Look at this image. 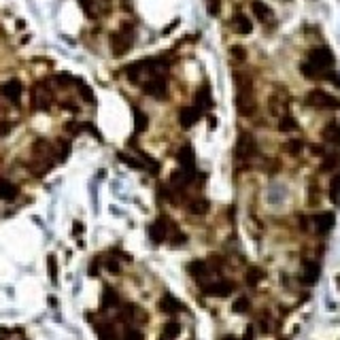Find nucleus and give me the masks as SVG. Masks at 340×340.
<instances>
[{
  "label": "nucleus",
  "instance_id": "obj_1",
  "mask_svg": "<svg viewBox=\"0 0 340 340\" xmlns=\"http://www.w3.org/2000/svg\"><path fill=\"white\" fill-rule=\"evenodd\" d=\"M236 107L242 117L253 115L255 100H253V83L247 75H236Z\"/></svg>",
  "mask_w": 340,
  "mask_h": 340
},
{
  "label": "nucleus",
  "instance_id": "obj_2",
  "mask_svg": "<svg viewBox=\"0 0 340 340\" xmlns=\"http://www.w3.org/2000/svg\"><path fill=\"white\" fill-rule=\"evenodd\" d=\"M109 41H111V51H113V55H117V58L125 55V53L130 51L132 41H134V28H132V23H121L117 32H111Z\"/></svg>",
  "mask_w": 340,
  "mask_h": 340
},
{
  "label": "nucleus",
  "instance_id": "obj_3",
  "mask_svg": "<svg viewBox=\"0 0 340 340\" xmlns=\"http://www.w3.org/2000/svg\"><path fill=\"white\" fill-rule=\"evenodd\" d=\"M306 102L311 107H317V109H338L340 107V102L323 90H311L306 96Z\"/></svg>",
  "mask_w": 340,
  "mask_h": 340
},
{
  "label": "nucleus",
  "instance_id": "obj_4",
  "mask_svg": "<svg viewBox=\"0 0 340 340\" xmlns=\"http://www.w3.org/2000/svg\"><path fill=\"white\" fill-rule=\"evenodd\" d=\"M143 90L149 94L151 98H157L162 100L166 98V92H168V85H166V79L162 75H151L147 79V81L143 83Z\"/></svg>",
  "mask_w": 340,
  "mask_h": 340
},
{
  "label": "nucleus",
  "instance_id": "obj_5",
  "mask_svg": "<svg viewBox=\"0 0 340 340\" xmlns=\"http://www.w3.org/2000/svg\"><path fill=\"white\" fill-rule=\"evenodd\" d=\"M51 100H53V96H51V92H49V88H47L45 81L36 83L34 88H32V107L34 109L47 111V109L51 107Z\"/></svg>",
  "mask_w": 340,
  "mask_h": 340
},
{
  "label": "nucleus",
  "instance_id": "obj_6",
  "mask_svg": "<svg viewBox=\"0 0 340 340\" xmlns=\"http://www.w3.org/2000/svg\"><path fill=\"white\" fill-rule=\"evenodd\" d=\"M332 62H334V58H332V53L328 49H313L311 53H308V64H311L313 68H317L319 73H328Z\"/></svg>",
  "mask_w": 340,
  "mask_h": 340
},
{
  "label": "nucleus",
  "instance_id": "obj_7",
  "mask_svg": "<svg viewBox=\"0 0 340 340\" xmlns=\"http://www.w3.org/2000/svg\"><path fill=\"white\" fill-rule=\"evenodd\" d=\"M21 92H23V83L19 79H9V81H4L2 88H0V94L9 102H13V105H17L21 100Z\"/></svg>",
  "mask_w": 340,
  "mask_h": 340
},
{
  "label": "nucleus",
  "instance_id": "obj_8",
  "mask_svg": "<svg viewBox=\"0 0 340 340\" xmlns=\"http://www.w3.org/2000/svg\"><path fill=\"white\" fill-rule=\"evenodd\" d=\"M200 115H202V109H198V107H183L179 111V123H181V128H192V125L200 119Z\"/></svg>",
  "mask_w": 340,
  "mask_h": 340
},
{
  "label": "nucleus",
  "instance_id": "obj_9",
  "mask_svg": "<svg viewBox=\"0 0 340 340\" xmlns=\"http://www.w3.org/2000/svg\"><path fill=\"white\" fill-rule=\"evenodd\" d=\"M177 157H179V164H181V168L183 170H189V172H194V168H196V155H194V149H192V145H183L179 149V153H177Z\"/></svg>",
  "mask_w": 340,
  "mask_h": 340
},
{
  "label": "nucleus",
  "instance_id": "obj_10",
  "mask_svg": "<svg viewBox=\"0 0 340 340\" xmlns=\"http://www.w3.org/2000/svg\"><path fill=\"white\" fill-rule=\"evenodd\" d=\"M255 153V143L249 134H240L238 136V143H236V155L238 157H249Z\"/></svg>",
  "mask_w": 340,
  "mask_h": 340
},
{
  "label": "nucleus",
  "instance_id": "obj_11",
  "mask_svg": "<svg viewBox=\"0 0 340 340\" xmlns=\"http://www.w3.org/2000/svg\"><path fill=\"white\" fill-rule=\"evenodd\" d=\"M232 28L236 30L238 34H251V30H253V23L249 21V17L247 15H242V13H236L234 17H232Z\"/></svg>",
  "mask_w": 340,
  "mask_h": 340
},
{
  "label": "nucleus",
  "instance_id": "obj_12",
  "mask_svg": "<svg viewBox=\"0 0 340 340\" xmlns=\"http://www.w3.org/2000/svg\"><path fill=\"white\" fill-rule=\"evenodd\" d=\"M251 9H253V13H255V17H257L259 21H266V19L272 17L270 6H268L264 0H251Z\"/></svg>",
  "mask_w": 340,
  "mask_h": 340
},
{
  "label": "nucleus",
  "instance_id": "obj_13",
  "mask_svg": "<svg viewBox=\"0 0 340 340\" xmlns=\"http://www.w3.org/2000/svg\"><path fill=\"white\" fill-rule=\"evenodd\" d=\"M192 179H194V172L181 168V170H175L170 175V183L175 185V187H185V185L192 183Z\"/></svg>",
  "mask_w": 340,
  "mask_h": 340
},
{
  "label": "nucleus",
  "instance_id": "obj_14",
  "mask_svg": "<svg viewBox=\"0 0 340 340\" xmlns=\"http://www.w3.org/2000/svg\"><path fill=\"white\" fill-rule=\"evenodd\" d=\"M321 136H323V140H326V143H330V145L338 143V138H340L338 121H328L326 128H323V132H321Z\"/></svg>",
  "mask_w": 340,
  "mask_h": 340
},
{
  "label": "nucleus",
  "instance_id": "obj_15",
  "mask_svg": "<svg viewBox=\"0 0 340 340\" xmlns=\"http://www.w3.org/2000/svg\"><path fill=\"white\" fill-rule=\"evenodd\" d=\"M196 107H198V109H211V107H213L209 85H202V88L196 92Z\"/></svg>",
  "mask_w": 340,
  "mask_h": 340
},
{
  "label": "nucleus",
  "instance_id": "obj_16",
  "mask_svg": "<svg viewBox=\"0 0 340 340\" xmlns=\"http://www.w3.org/2000/svg\"><path fill=\"white\" fill-rule=\"evenodd\" d=\"M15 196H17V187L9 179H0V200H13Z\"/></svg>",
  "mask_w": 340,
  "mask_h": 340
},
{
  "label": "nucleus",
  "instance_id": "obj_17",
  "mask_svg": "<svg viewBox=\"0 0 340 340\" xmlns=\"http://www.w3.org/2000/svg\"><path fill=\"white\" fill-rule=\"evenodd\" d=\"M147 125H149L147 115H145L140 109H134V132H136V134H143V132L147 130Z\"/></svg>",
  "mask_w": 340,
  "mask_h": 340
},
{
  "label": "nucleus",
  "instance_id": "obj_18",
  "mask_svg": "<svg viewBox=\"0 0 340 340\" xmlns=\"http://www.w3.org/2000/svg\"><path fill=\"white\" fill-rule=\"evenodd\" d=\"M279 130L281 132H294V130H298V121L291 115H283L281 121H279Z\"/></svg>",
  "mask_w": 340,
  "mask_h": 340
},
{
  "label": "nucleus",
  "instance_id": "obj_19",
  "mask_svg": "<svg viewBox=\"0 0 340 340\" xmlns=\"http://www.w3.org/2000/svg\"><path fill=\"white\" fill-rule=\"evenodd\" d=\"M149 234H151V238H153L155 242L164 240V236H166V226H164V221H157V224H153L151 227H149Z\"/></svg>",
  "mask_w": 340,
  "mask_h": 340
},
{
  "label": "nucleus",
  "instance_id": "obj_20",
  "mask_svg": "<svg viewBox=\"0 0 340 340\" xmlns=\"http://www.w3.org/2000/svg\"><path fill=\"white\" fill-rule=\"evenodd\" d=\"M207 211H209V202L204 198H198V200L189 204V213H194V215H204Z\"/></svg>",
  "mask_w": 340,
  "mask_h": 340
},
{
  "label": "nucleus",
  "instance_id": "obj_21",
  "mask_svg": "<svg viewBox=\"0 0 340 340\" xmlns=\"http://www.w3.org/2000/svg\"><path fill=\"white\" fill-rule=\"evenodd\" d=\"M332 221H334V219H332L330 213H323V215L317 217V230L319 232H328L330 226H332Z\"/></svg>",
  "mask_w": 340,
  "mask_h": 340
},
{
  "label": "nucleus",
  "instance_id": "obj_22",
  "mask_svg": "<svg viewBox=\"0 0 340 340\" xmlns=\"http://www.w3.org/2000/svg\"><path fill=\"white\" fill-rule=\"evenodd\" d=\"M79 92H81V96H83V100H85V102H94V90L90 88L88 83L79 81Z\"/></svg>",
  "mask_w": 340,
  "mask_h": 340
},
{
  "label": "nucleus",
  "instance_id": "obj_23",
  "mask_svg": "<svg viewBox=\"0 0 340 340\" xmlns=\"http://www.w3.org/2000/svg\"><path fill=\"white\" fill-rule=\"evenodd\" d=\"M287 147V153H291V155H298V153H302V149H304V145H302V140H289V143L285 145Z\"/></svg>",
  "mask_w": 340,
  "mask_h": 340
},
{
  "label": "nucleus",
  "instance_id": "obj_24",
  "mask_svg": "<svg viewBox=\"0 0 340 340\" xmlns=\"http://www.w3.org/2000/svg\"><path fill=\"white\" fill-rule=\"evenodd\" d=\"M330 196H332V200H334V202H338V198H340V177H336L334 181H332Z\"/></svg>",
  "mask_w": 340,
  "mask_h": 340
},
{
  "label": "nucleus",
  "instance_id": "obj_25",
  "mask_svg": "<svg viewBox=\"0 0 340 340\" xmlns=\"http://www.w3.org/2000/svg\"><path fill=\"white\" fill-rule=\"evenodd\" d=\"M207 9H209V15L217 17L219 9H221V2H219V0H207Z\"/></svg>",
  "mask_w": 340,
  "mask_h": 340
},
{
  "label": "nucleus",
  "instance_id": "obj_26",
  "mask_svg": "<svg viewBox=\"0 0 340 340\" xmlns=\"http://www.w3.org/2000/svg\"><path fill=\"white\" fill-rule=\"evenodd\" d=\"M230 55H232V58H236L238 62H244V60H247V53H244V49H242V47H238V45L232 47V49H230Z\"/></svg>",
  "mask_w": 340,
  "mask_h": 340
},
{
  "label": "nucleus",
  "instance_id": "obj_27",
  "mask_svg": "<svg viewBox=\"0 0 340 340\" xmlns=\"http://www.w3.org/2000/svg\"><path fill=\"white\" fill-rule=\"evenodd\" d=\"M311 153H313V155H323L326 151H323L321 145H311Z\"/></svg>",
  "mask_w": 340,
  "mask_h": 340
},
{
  "label": "nucleus",
  "instance_id": "obj_28",
  "mask_svg": "<svg viewBox=\"0 0 340 340\" xmlns=\"http://www.w3.org/2000/svg\"><path fill=\"white\" fill-rule=\"evenodd\" d=\"M9 128H11V123H6V121L0 123V136H4V134L9 132Z\"/></svg>",
  "mask_w": 340,
  "mask_h": 340
}]
</instances>
